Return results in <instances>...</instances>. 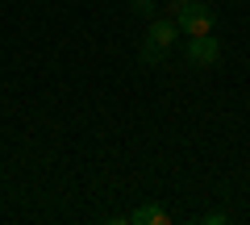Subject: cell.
Returning <instances> with one entry per match:
<instances>
[{
    "label": "cell",
    "mask_w": 250,
    "mask_h": 225,
    "mask_svg": "<svg viewBox=\"0 0 250 225\" xmlns=\"http://www.w3.org/2000/svg\"><path fill=\"white\" fill-rule=\"evenodd\" d=\"M171 213L163 205H138L134 213H129V225H167Z\"/></svg>",
    "instance_id": "4"
},
{
    "label": "cell",
    "mask_w": 250,
    "mask_h": 225,
    "mask_svg": "<svg viewBox=\"0 0 250 225\" xmlns=\"http://www.w3.org/2000/svg\"><path fill=\"white\" fill-rule=\"evenodd\" d=\"M200 221H205V225H221V221H229V217H225V213H205Z\"/></svg>",
    "instance_id": "6"
},
{
    "label": "cell",
    "mask_w": 250,
    "mask_h": 225,
    "mask_svg": "<svg viewBox=\"0 0 250 225\" xmlns=\"http://www.w3.org/2000/svg\"><path fill=\"white\" fill-rule=\"evenodd\" d=\"M171 17H175V25H179L184 38L213 34V25H217V13L208 9L205 0H171Z\"/></svg>",
    "instance_id": "1"
},
{
    "label": "cell",
    "mask_w": 250,
    "mask_h": 225,
    "mask_svg": "<svg viewBox=\"0 0 250 225\" xmlns=\"http://www.w3.org/2000/svg\"><path fill=\"white\" fill-rule=\"evenodd\" d=\"M134 13H142V17H154V0H134Z\"/></svg>",
    "instance_id": "5"
},
{
    "label": "cell",
    "mask_w": 250,
    "mask_h": 225,
    "mask_svg": "<svg viewBox=\"0 0 250 225\" xmlns=\"http://www.w3.org/2000/svg\"><path fill=\"white\" fill-rule=\"evenodd\" d=\"M188 63L192 67H217L221 63V42H217L213 34L188 38Z\"/></svg>",
    "instance_id": "3"
},
{
    "label": "cell",
    "mask_w": 250,
    "mask_h": 225,
    "mask_svg": "<svg viewBox=\"0 0 250 225\" xmlns=\"http://www.w3.org/2000/svg\"><path fill=\"white\" fill-rule=\"evenodd\" d=\"M179 25L175 17H150V29H146V46H142V63H159L163 54L175 46Z\"/></svg>",
    "instance_id": "2"
}]
</instances>
